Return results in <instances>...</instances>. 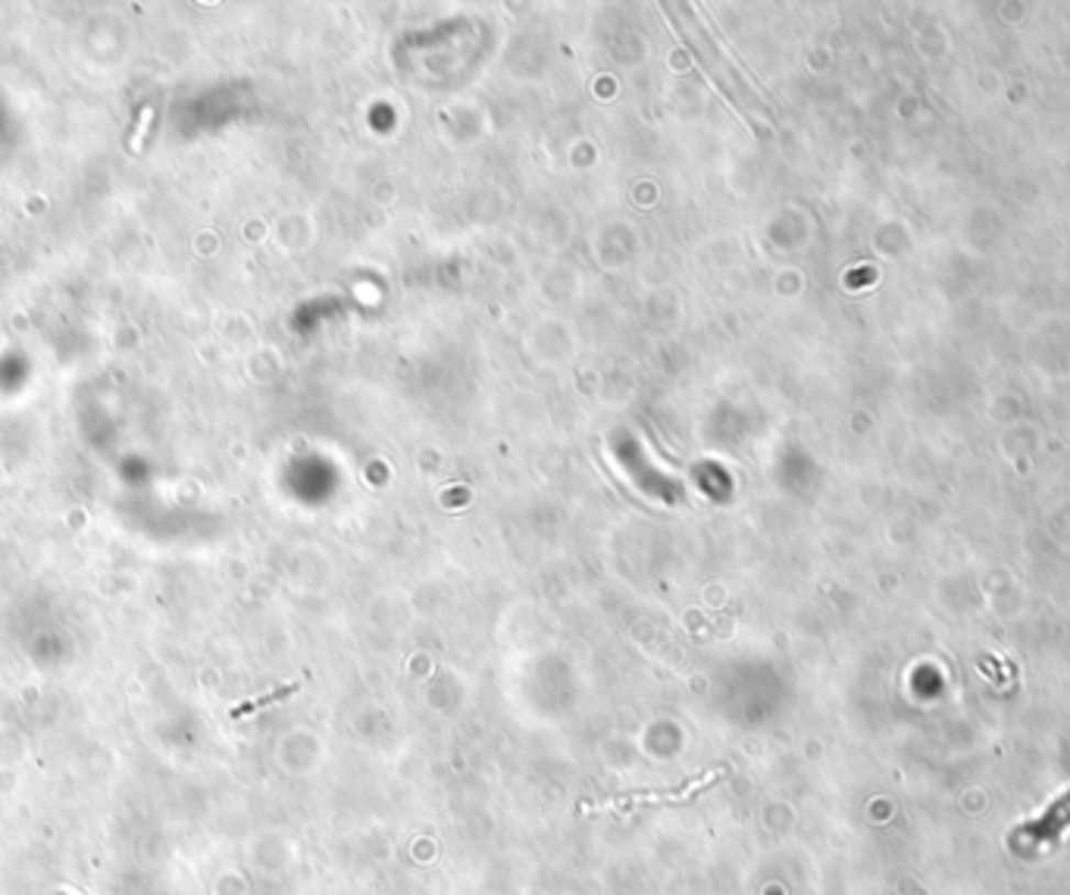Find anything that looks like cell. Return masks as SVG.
Wrapping results in <instances>:
<instances>
[{
	"label": "cell",
	"instance_id": "6da1fadb",
	"mask_svg": "<svg viewBox=\"0 0 1070 895\" xmlns=\"http://www.w3.org/2000/svg\"><path fill=\"white\" fill-rule=\"evenodd\" d=\"M295 689H298V686H285V689H276L273 695H266V698L247 701V705H242V708H235V711H232V717H244V714L257 711V708H266V705H273V701H283V698H288V695H291Z\"/></svg>",
	"mask_w": 1070,
	"mask_h": 895
},
{
	"label": "cell",
	"instance_id": "7a4b0ae2",
	"mask_svg": "<svg viewBox=\"0 0 1070 895\" xmlns=\"http://www.w3.org/2000/svg\"><path fill=\"white\" fill-rule=\"evenodd\" d=\"M60 895H66V893H60Z\"/></svg>",
	"mask_w": 1070,
	"mask_h": 895
}]
</instances>
